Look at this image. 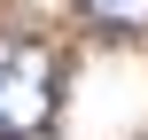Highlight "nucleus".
I'll list each match as a JSON object with an SVG mask.
<instances>
[{"label": "nucleus", "mask_w": 148, "mask_h": 140, "mask_svg": "<svg viewBox=\"0 0 148 140\" xmlns=\"http://www.w3.org/2000/svg\"><path fill=\"white\" fill-rule=\"evenodd\" d=\"M62 101V62L39 39H0V140H31L55 125Z\"/></svg>", "instance_id": "f257e3e1"}, {"label": "nucleus", "mask_w": 148, "mask_h": 140, "mask_svg": "<svg viewBox=\"0 0 148 140\" xmlns=\"http://www.w3.org/2000/svg\"><path fill=\"white\" fill-rule=\"evenodd\" d=\"M78 16L101 31H148V0H78Z\"/></svg>", "instance_id": "f03ea898"}]
</instances>
